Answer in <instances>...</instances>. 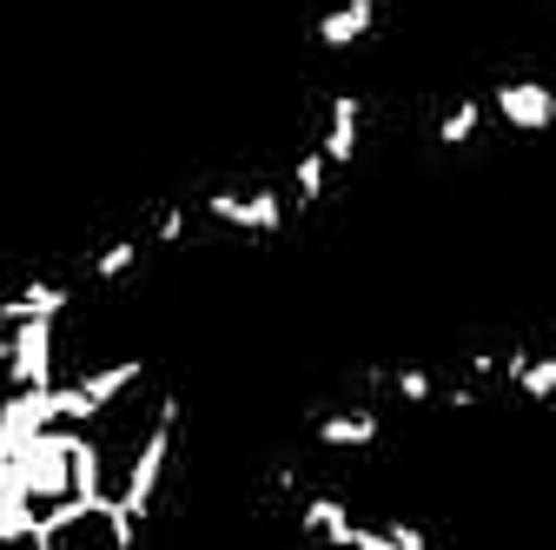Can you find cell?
I'll list each match as a JSON object with an SVG mask.
<instances>
[{"label":"cell","instance_id":"cell-1","mask_svg":"<svg viewBox=\"0 0 556 550\" xmlns=\"http://www.w3.org/2000/svg\"><path fill=\"white\" fill-rule=\"evenodd\" d=\"M27 550H139V524L113 498H87V504H66L60 517H47Z\"/></svg>","mask_w":556,"mask_h":550},{"label":"cell","instance_id":"cell-2","mask_svg":"<svg viewBox=\"0 0 556 550\" xmlns=\"http://www.w3.org/2000/svg\"><path fill=\"white\" fill-rule=\"evenodd\" d=\"M199 205H205V220H219V226H232V233H252V239L286 233V220H292V199L278 192V186H252V192L219 186V192H205Z\"/></svg>","mask_w":556,"mask_h":550},{"label":"cell","instance_id":"cell-3","mask_svg":"<svg viewBox=\"0 0 556 550\" xmlns=\"http://www.w3.org/2000/svg\"><path fill=\"white\" fill-rule=\"evenodd\" d=\"M318 147H325V160H331L338 173L358 166V153H365V100H358V93H331V100H325Z\"/></svg>","mask_w":556,"mask_h":550},{"label":"cell","instance_id":"cell-4","mask_svg":"<svg viewBox=\"0 0 556 550\" xmlns=\"http://www.w3.org/2000/svg\"><path fill=\"white\" fill-rule=\"evenodd\" d=\"M378 21H384V0H338V8L318 14V47L325 53H352V47H365L378 34Z\"/></svg>","mask_w":556,"mask_h":550},{"label":"cell","instance_id":"cell-5","mask_svg":"<svg viewBox=\"0 0 556 550\" xmlns=\"http://www.w3.org/2000/svg\"><path fill=\"white\" fill-rule=\"evenodd\" d=\"M312 438H318L325 451H365V445L384 438V418H378L371 404H344V411H331V418L312 425Z\"/></svg>","mask_w":556,"mask_h":550},{"label":"cell","instance_id":"cell-6","mask_svg":"<svg viewBox=\"0 0 556 550\" xmlns=\"http://www.w3.org/2000/svg\"><path fill=\"white\" fill-rule=\"evenodd\" d=\"M331 160H325V147L318 140H305L299 153H292V186H286V199H292V213H318L325 205V186H331Z\"/></svg>","mask_w":556,"mask_h":550},{"label":"cell","instance_id":"cell-7","mask_svg":"<svg viewBox=\"0 0 556 550\" xmlns=\"http://www.w3.org/2000/svg\"><path fill=\"white\" fill-rule=\"evenodd\" d=\"M147 233H119V239H106L100 252H93V265H87V279L93 286H119L126 272H139V259H147Z\"/></svg>","mask_w":556,"mask_h":550},{"label":"cell","instance_id":"cell-8","mask_svg":"<svg viewBox=\"0 0 556 550\" xmlns=\"http://www.w3.org/2000/svg\"><path fill=\"white\" fill-rule=\"evenodd\" d=\"M483 113H491V100H451L444 107V120H438V147L444 153H464V147H477V133H483Z\"/></svg>","mask_w":556,"mask_h":550},{"label":"cell","instance_id":"cell-9","mask_svg":"<svg viewBox=\"0 0 556 550\" xmlns=\"http://www.w3.org/2000/svg\"><path fill=\"white\" fill-rule=\"evenodd\" d=\"M391 391H397V398H404L410 411H431V404L444 398V385H438V378H431L425 365H397V372H391Z\"/></svg>","mask_w":556,"mask_h":550}]
</instances>
